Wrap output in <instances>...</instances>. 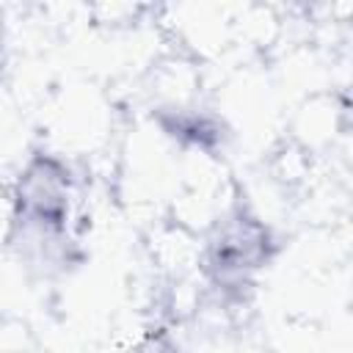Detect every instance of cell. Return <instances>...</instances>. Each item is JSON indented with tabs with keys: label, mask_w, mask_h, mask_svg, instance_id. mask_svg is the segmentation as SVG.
<instances>
[{
	"label": "cell",
	"mask_w": 353,
	"mask_h": 353,
	"mask_svg": "<svg viewBox=\"0 0 353 353\" xmlns=\"http://www.w3.org/2000/svg\"><path fill=\"white\" fill-rule=\"evenodd\" d=\"M268 232L254 221H234L221 232V240L212 243V268L218 279H232L245 270L259 268L265 259Z\"/></svg>",
	"instance_id": "obj_1"
}]
</instances>
